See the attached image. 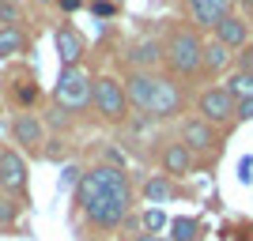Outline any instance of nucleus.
<instances>
[{
    "label": "nucleus",
    "mask_w": 253,
    "mask_h": 241,
    "mask_svg": "<svg viewBox=\"0 0 253 241\" xmlns=\"http://www.w3.org/2000/svg\"><path fill=\"white\" fill-rule=\"evenodd\" d=\"M181 143L193 147V151H208V147H215V132H211L208 121H185V128H181Z\"/></svg>",
    "instance_id": "nucleus-13"
},
{
    "label": "nucleus",
    "mask_w": 253,
    "mask_h": 241,
    "mask_svg": "<svg viewBox=\"0 0 253 241\" xmlns=\"http://www.w3.org/2000/svg\"><path fill=\"white\" fill-rule=\"evenodd\" d=\"M167 61H170V68L181 72V75H193L197 68H204L201 38H197L193 31H178L174 38H170V45H167Z\"/></svg>",
    "instance_id": "nucleus-3"
},
{
    "label": "nucleus",
    "mask_w": 253,
    "mask_h": 241,
    "mask_svg": "<svg viewBox=\"0 0 253 241\" xmlns=\"http://www.w3.org/2000/svg\"><path fill=\"white\" fill-rule=\"evenodd\" d=\"M140 241H163V238H151V234H148V238H140Z\"/></svg>",
    "instance_id": "nucleus-27"
},
{
    "label": "nucleus",
    "mask_w": 253,
    "mask_h": 241,
    "mask_svg": "<svg viewBox=\"0 0 253 241\" xmlns=\"http://www.w3.org/2000/svg\"><path fill=\"white\" fill-rule=\"evenodd\" d=\"M242 4H246V8H250V11H253V0H242Z\"/></svg>",
    "instance_id": "nucleus-28"
},
{
    "label": "nucleus",
    "mask_w": 253,
    "mask_h": 241,
    "mask_svg": "<svg viewBox=\"0 0 253 241\" xmlns=\"http://www.w3.org/2000/svg\"><path fill=\"white\" fill-rule=\"evenodd\" d=\"M163 53H159V45L155 42H140V45H132V53H128V61L136 64V72L140 68H148V64H155Z\"/></svg>",
    "instance_id": "nucleus-20"
},
{
    "label": "nucleus",
    "mask_w": 253,
    "mask_h": 241,
    "mask_svg": "<svg viewBox=\"0 0 253 241\" xmlns=\"http://www.w3.org/2000/svg\"><path fill=\"white\" fill-rule=\"evenodd\" d=\"M128 200H132V189H125V192H110V196L95 200V204L87 207V222H91L95 230H114L117 222L125 219Z\"/></svg>",
    "instance_id": "nucleus-5"
},
{
    "label": "nucleus",
    "mask_w": 253,
    "mask_h": 241,
    "mask_svg": "<svg viewBox=\"0 0 253 241\" xmlns=\"http://www.w3.org/2000/svg\"><path fill=\"white\" fill-rule=\"evenodd\" d=\"M27 185V162L19 151H0V189H23Z\"/></svg>",
    "instance_id": "nucleus-8"
},
{
    "label": "nucleus",
    "mask_w": 253,
    "mask_h": 241,
    "mask_svg": "<svg viewBox=\"0 0 253 241\" xmlns=\"http://www.w3.org/2000/svg\"><path fill=\"white\" fill-rule=\"evenodd\" d=\"M163 170H167V173H189V147L170 143L167 151H163Z\"/></svg>",
    "instance_id": "nucleus-15"
},
{
    "label": "nucleus",
    "mask_w": 253,
    "mask_h": 241,
    "mask_svg": "<svg viewBox=\"0 0 253 241\" xmlns=\"http://www.w3.org/2000/svg\"><path fill=\"white\" fill-rule=\"evenodd\" d=\"M151 87H155V79H151L148 72H132V75L125 79V98H128V105L148 109V102H151Z\"/></svg>",
    "instance_id": "nucleus-14"
},
{
    "label": "nucleus",
    "mask_w": 253,
    "mask_h": 241,
    "mask_svg": "<svg viewBox=\"0 0 253 241\" xmlns=\"http://www.w3.org/2000/svg\"><path fill=\"white\" fill-rule=\"evenodd\" d=\"M125 189H128V177L117 166H98V170H87L84 177H80L76 196H80V204H84V211H87L95 200L110 196V192H125Z\"/></svg>",
    "instance_id": "nucleus-2"
},
{
    "label": "nucleus",
    "mask_w": 253,
    "mask_h": 241,
    "mask_svg": "<svg viewBox=\"0 0 253 241\" xmlns=\"http://www.w3.org/2000/svg\"><path fill=\"white\" fill-rule=\"evenodd\" d=\"M23 45H27V38H23V31L15 23L0 27V57H15V53H23Z\"/></svg>",
    "instance_id": "nucleus-16"
},
{
    "label": "nucleus",
    "mask_w": 253,
    "mask_h": 241,
    "mask_svg": "<svg viewBox=\"0 0 253 241\" xmlns=\"http://www.w3.org/2000/svg\"><path fill=\"white\" fill-rule=\"evenodd\" d=\"M201 222L197 219H170V241H197Z\"/></svg>",
    "instance_id": "nucleus-18"
},
{
    "label": "nucleus",
    "mask_w": 253,
    "mask_h": 241,
    "mask_svg": "<svg viewBox=\"0 0 253 241\" xmlns=\"http://www.w3.org/2000/svg\"><path fill=\"white\" fill-rule=\"evenodd\" d=\"M234 109H238V117H253V98H246V102H238V105H234Z\"/></svg>",
    "instance_id": "nucleus-26"
},
{
    "label": "nucleus",
    "mask_w": 253,
    "mask_h": 241,
    "mask_svg": "<svg viewBox=\"0 0 253 241\" xmlns=\"http://www.w3.org/2000/svg\"><path fill=\"white\" fill-rule=\"evenodd\" d=\"M144 196H148L151 204H159V200H170V196H174V185H170V177H151L148 185H144Z\"/></svg>",
    "instance_id": "nucleus-21"
},
{
    "label": "nucleus",
    "mask_w": 253,
    "mask_h": 241,
    "mask_svg": "<svg viewBox=\"0 0 253 241\" xmlns=\"http://www.w3.org/2000/svg\"><path fill=\"white\" fill-rule=\"evenodd\" d=\"M227 61H231L227 45H219V42H208V45H204V68H208V72H223Z\"/></svg>",
    "instance_id": "nucleus-19"
},
{
    "label": "nucleus",
    "mask_w": 253,
    "mask_h": 241,
    "mask_svg": "<svg viewBox=\"0 0 253 241\" xmlns=\"http://www.w3.org/2000/svg\"><path fill=\"white\" fill-rule=\"evenodd\" d=\"M189 11L201 27H215L223 15H231V0H189Z\"/></svg>",
    "instance_id": "nucleus-10"
},
{
    "label": "nucleus",
    "mask_w": 253,
    "mask_h": 241,
    "mask_svg": "<svg viewBox=\"0 0 253 241\" xmlns=\"http://www.w3.org/2000/svg\"><path fill=\"white\" fill-rule=\"evenodd\" d=\"M91 87H95V79L76 64V68H64V72H61V79H57V87H53V98H57L61 109L80 113V109L91 105Z\"/></svg>",
    "instance_id": "nucleus-1"
},
{
    "label": "nucleus",
    "mask_w": 253,
    "mask_h": 241,
    "mask_svg": "<svg viewBox=\"0 0 253 241\" xmlns=\"http://www.w3.org/2000/svg\"><path fill=\"white\" fill-rule=\"evenodd\" d=\"M167 226H170V219H167L159 207H148V211H144V230H148L151 238H155L159 230H167Z\"/></svg>",
    "instance_id": "nucleus-22"
},
{
    "label": "nucleus",
    "mask_w": 253,
    "mask_h": 241,
    "mask_svg": "<svg viewBox=\"0 0 253 241\" xmlns=\"http://www.w3.org/2000/svg\"><path fill=\"white\" fill-rule=\"evenodd\" d=\"M178 105H181L178 87L170 83V79H155V87H151V102H148V113L170 117V113H178Z\"/></svg>",
    "instance_id": "nucleus-7"
},
{
    "label": "nucleus",
    "mask_w": 253,
    "mask_h": 241,
    "mask_svg": "<svg viewBox=\"0 0 253 241\" xmlns=\"http://www.w3.org/2000/svg\"><path fill=\"white\" fill-rule=\"evenodd\" d=\"M11 136H15V143H23V147H42V139H45V128H42V121L34 113H19L15 121H11Z\"/></svg>",
    "instance_id": "nucleus-9"
},
{
    "label": "nucleus",
    "mask_w": 253,
    "mask_h": 241,
    "mask_svg": "<svg viewBox=\"0 0 253 241\" xmlns=\"http://www.w3.org/2000/svg\"><path fill=\"white\" fill-rule=\"evenodd\" d=\"M15 19H19V11H15V4H8V0H0V27H11Z\"/></svg>",
    "instance_id": "nucleus-23"
},
{
    "label": "nucleus",
    "mask_w": 253,
    "mask_h": 241,
    "mask_svg": "<svg viewBox=\"0 0 253 241\" xmlns=\"http://www.w3.org/2000/svg\"><path fill=\"white\" fill-rule=\"evenodd\" d=\"M11 219H15V200L0 196V226H8Z\"/></svg>",
    "instance_id": "nucleus-24"
},
{
    "label": "nucleus",
    "mask_w": 253,
    "mask_h": 241,
    "mask_svg": "<svg viewBox=\"0 0 253 241\" xmlns=\"http://www.w3.org/2000/svg\"><path fill=\"white\" fill-rule=\"evenodd\" d=\"M238 64H242L238 72H250V75H253V45H242V53H238Z\"/></svg>",
    "instance_id": "nucleus-25"
},
{
    "label": "nucleus",
    "mask_w": 253,
    "mask_h": 241,
    "mask_svg": "<svg viewBox=\"0 0 253 241\" xmlns=\"http://www.w3.org/2000/svg\"><path fill=\"white\" fill-rule=\"evenodd\" d=\"M91 105L106 121H125L128 113V98H125V83H117L114 75H98L91 87Z\"/></svg>",
    "instance_id": "nucleus-4"
},
{
    "label": "nucleus",
    "mask_w": 253,
    "mask_h": 241,
    "mask_svg": "<svg viewBox=\"0 0 253 241\" xmlns=\"http://www.w3.org/2000/svg\"><path fill=\"white\" fill-rule=\"evenodd\" d=\"M211 31H215V42L219 45H227V49H234V45H246V23L238 19V15H223L219 23H215V27H211Z\"/></svg>",
    "instance_id": "nucleus-12"
},
{
    "label": "nucleus",
    "mask_w": 253,
    "mask_h": 241,
    "mask_svg": "<svg viewBox=\"0 0 253 241\" xmlns=\"http://www.w3.org/2000/svg\"><path fill=\"white\" fill-rule=\"evenodd\" d=\"M234 98L227 95V91H223V87H208V91H204L201 95V113H204V121H231V113H234Z\"/></svg>",
    "instance_id": "nucleus-6"
},
{
    "label": "nucleus",
    "mask_w": 253,
    "mask_h": 241,
    "mask_svg": "<svg viewBox=\"0 0 253 241\" xmlns=\"http://www.w3.org/2000/svg\"><path fill=\"white\" fill-rule=\"evenodd\" d=\"M57 53H61L64 68H76V64H80V57H84V38H80V31L61 27V31H57Z\"/></svg>",
    "instance_id": "nucleus-11"
},
{
    "label": "nucleus",
    "mask_w": 253,
    "mask_h": 241,
    "mask_svg": "<svg viewBox=\"0 0 253 241\" xmlns=\"http://www.w3.org/2000/svg\"><path fill=\"white\" fill-rule=\"evenodd\" d=\"M223 91H227L234 102H246V98H253V75H250V72H234L231 83L223 87Z\"/></svg>",
    "instance_id": "nucleus-17"
}]
</instances>
